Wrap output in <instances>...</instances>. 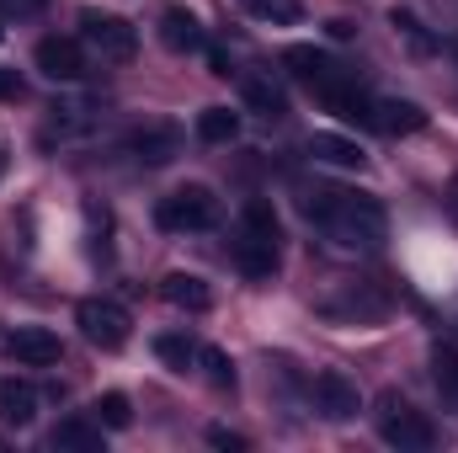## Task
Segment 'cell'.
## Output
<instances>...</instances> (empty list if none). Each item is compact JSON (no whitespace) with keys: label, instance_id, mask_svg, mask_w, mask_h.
<instances>
[{"label":"cell","instance_id":"9","mask_svg":"<svg viewBox=\"0 0 458 453\" xmlns=\"http://www.w3.org/2000/svg\"><path fill=\"white\" fill-rule=\"evenodd\" d=\"M315 406H320V416H331V422H352V416L362 411L357 384H352L346 373H320V379H315Z\"/></svg>","mask_w":458,"mask_h":453},{"label":"cell","instance_id":"5","mask_svg":"<svg viewBox=\"0 0 458 453\" xmlns=\"http://www.w3.org/2000/svg\"><path fill=\"white\" fill-rule=\"evenodd\" d=\"M75 326H81V337L91 341V346H102V352H123V346H128V337H133L128 310H123V304H113V299H81Z\"/></svg>","mask_w":458,"mask_h":453},{"label":"cell","instance_id":"4","mask_svg":"<svg viewBox=\"0 0 458 453\" xmlns=\"http://www.w3.org/2000/svg\"><path fill=\"white\" fill-rule=\"evenodd\" d=\"M81 38H86L102 59H113V64H128V59L139 54V27L123 21V16H113V11H97V5L81 11Z\"/></svg>","mask_w":458,"mask_h":453},{"label":"cell","instance_id":"28","mask_svg":"<svg viewBox=\"0 0 458 453\" xmlns=\"http://www.w3.org/2000/svg\"><path fill=\"white\" fill-rule=\"evenodd\" d=\"M21 97H27L21 75H16V70H0V102H21Z\"/></svg>","mask_w":458,"mask_h":453},{"label":"cell","instance_id":"13","mask_svg":"<svg viewBox=\"0 0 458 453\" xmlns=\"http://www.w3.org/2000/svg\"><path fill=\"white\" fill-rule=\"evenodd\" d=\"M160 294H165V304H176V310H187V315L214 310V288H208L198 272H171V278L160 283Z\"/></svg>","mask_w":458,"mask_h":453},{"label":"cell","instance_id":"27","mask_svg":"<svg viewBox=\"0 0 458 453\" xmlns=\"http://www.w3.org/2000/svg\"><path fill=\"white\" fill-rule=\"evenodd\" d=\"M432 373H437V389H443V400L458 411V352H437V368H432Z\"/></svg>","mask_w":458,"mask_h":453},{"label":"cell","instance_id":"16","mask_svg":"<svg viewBox=\"0 0 458 453\" xmlns=\"http://www.w3.org/2000/svg\"><path fill=\"white\" fill-rule=\"evenodd\" d=\"M240 97H245V107H250V113L267 117V123L288 113V97H283V86H277V81H267V75H245V81H240Z\"/></svg>","mask_w":458,"mask_h":453},{"label":"cell","instance_id":"14","mask_svg":"<svg viewBox=\"0 0 458 453\" xmlns=\"http://www.w3.org/2000/svg\"><path fill=\"white\" fill-rule=\"evenodd\" d=\"M0 422L5 427H32L38 422V389L27 379H5L0 384Z\"/></svg>","mask_w":458,"mask_h":453},{"label":"cell","instance_id":"23","mask_svg":"<svg viewBox=\"0 0 458 453\" xmlns=\"http://www.w3.org/2000/svg\"><path fill=\"white\" fill-rule=\"evenodd\" d=\"M389 21H394V32H400V38H405V43H411L416 54H432V48H437V38H432V32L421 27V16H416V11L394 5V11H389Z\"/></svg>","mask_w":458,"mask_h":453},{"label":"cell","instance_id":"6","mask_svg":"<svg viewBox=\"0 0 458 453\" xmlns=\"http://www.w3.org/2000/svg\"><path fill=\"white\" fill-rule=\"evenodd\" d=\"M32 64L48 75V81H81L86 75V48L75 38H43L32 48Z\"/></svg>","mask_w":458,"mask_h":453},{"label":"cell","instance_id":"32","mask_svg":"<svg viewBox=\"0 0 458 453\" xmlns=\"http://www.w3.org/2000/svg\"><path fill=\"white\" fill-rule=\"evenodd\" d=\"M0 38H5V27H0Z\"/></svg>","mask_w":458,"mask_h":453},{"label":"cell","instance_id":"11","mask_svg":"<svg viewBox=\"0 0 458 453\" xmlns=\"http://www.w3.org/2000/svg\"><path fill=\"white\" fill-rule=\"evenodd\" d=\"M315 97H320L331 113L342 117V123H357V128H378V123H373V102H368V97H362V91H357L346 75H342V81H331L326 91H315Z\"/></svg>","mask_w":458,"mask_h":453},{"label":"cell","instance_id":"20","mask_svg":"<svg viewBox=\"0 0 458 453\" xmlns=\"http://www.w3.org/2000/svg\"><path fill=\"white\" fill-rule=\"evenodd\" d=\"M240 229H245V235H256V240H267V245H277V240H283L277 209H272V203H261V198H250V203L240 209Z\"/></svg>","mask_w":458,"mask_h":453},{"label":"cell","instance_id":"1","mask_svg":"<svg viewBox=\"0 0 458 453\" xmlns=\"http://www.w3.org/2000/svg\"><path fill=\"white\" fill-rule=\"evenodd\" d=\"M304 214L315 219L320 229H331L342 245L352 251H373L378 240H384V203L378 198H368V192H336V187H315L310 198H304Z\"/></svg>","mask_w":458,"mask_h":453},{"label":"cell","instance_id":"17","mask_svg":"<svg viewBox=\"0 0 458 453\" xmlns=\"http://www.w3.org/2000/svg\"><path fill=\"white\" fill-rule=\"evenodd\" d=\"M373 123H378L384 133H421V128H427V113H421L416 102L389 97V102H373Z\"/></svg>","mask_w":458,"mask_h":453},{"label":"cell","instance_id":"19","mask_svg":"<svg viewBox=\"0 0 458 453\" xmlns=\"http://www.w3.org/2000/svg\"><path fill=\"white\" fill-rule=\"evenodd\" d=\"M54 449L97 453V449H102V422H86V416H64V422L54 427Z\"/></svg>","mask_w":458,"mask_h":453},{"label":"cell","instance_id":"33","mask_svg":"<svg viewBox=\"0 0 458 453\" xmlns=\"http://www.w3.org/2000/svg\"><path fill=\"white\" fill-rule=\"evenodd\" d=\"M454 198H458V187H454Z\"/></svg>","mask_w":458,"mask_h":453},{"label":"cell","instance_id":"30","mask_svg":"<svg viewBox=\"0 0 458 453\" xmlns=\"http://www.w3.org/2000/svg\"><path fill=\"white\" fill-rule=\"evenodd\" d=\"M326 27H331V38H336V43H346V38H352V32H357V27H352V21H346V16H331V21H326Z\"/></svg>","mask_w":458,"mask_h":453},{"label":"cell","instance_id":"7","mask_svg":"<svg viewBox=\"0 0 458 453\" xmlns=\"http://www.w3.org/2000/svg\"><path fill=\"white\" fill-rule=\"evenodd\" d=\"M128 155L139 166H165L182 155V128L176 123H149V128H133L128 133Z\"/></svg>","mask_w":458,"mask_h":453},{"label":"cell","instance_id":"2","mask_svg":"<svg viewBox=\"0 0 458 453\" xmlns=\"http://www.w3.org/2000/svg\"><path fill=\"white\" fill-rule=\"evenodd\" d=\"M378 438L389 443V449H411V453H427L437 443V427L411 406V400H400V395H384L378 400Z\"/></svg>","mask_w":458,"mask_h":453},{"label":"cell","instance_id":"15","mask_svg":"<svg viewBox=\"0 0 458 453\" xmlns=\"http://www.w3.org/2000/svg\"><path fill=\"white\" fill-rule=\"evenodd\" d=\"M234 267H240L250 283H261V278L277 272V245H267V240H256V235L240 229V240H234Z\"/></svg>","mask_w":458,"mask_h":453},{"label":"cell","instance_id":"26","mask_svg":"<svg viewBox=\"0 0 458 453\" xmlns=\"http://www.w3.org/2000/svg\"><path fill=\"white\" fill-rule=\"evenodd\" d=\"M245 11H250V16H261V21H283V27H293V21L304 16V5H299V0H245Z\"/></svg>","mask_w":458,"mask_h":453},{"label":"cell","instance_id":"25","mask_svg":"<svg viewBox=\"0 0 458 453\" xmlns=\"http://www.w3.org/2000/svg\"><path fill=\"white\" fill-rule=\"evenodd\" d=\"M198 363H203V373H208L214 389H234V363H229V352H219V346H198Z\"/></svg>","mask_w":458,"mask_h":453},{"label":"cell","instance_id":"31","mask_svg":"<svg viewBox=\"0 0 458 453\" xmlns=\"http://www.w3.org/2000/svg\"><path fill=\"white\" fill-rule=\"evenodd\" d=\"M214 75H219V81H229V75H234V64H229L225 54H214Z\"/></svg>","mask_w":458,"mask_h":453},{"label":"cell","instance_id":"18","mask_svg":"<svg viewBox=\"0 0 458 453\" xmlns=\"http://www.w3.org/2000/svg\"><path fill=\"white\" fill-rule=\"evenodd\" d=\"M310 155L326 160V166H342V171H362V166H368V155H362L352 139H342V133H315V139H310Z\"/></svg>","mask_w":458,"mask_h":453},{"label":"cell","instance_id":"22","mask_svg":"<svg viewBox=\"0 0 458 453\" xmlns=\"http://www.w3.org/2000/svg\"><path fill=\"white\" fill-rule=\"evenodd\" d=\"M155 357H160L171 373H187V368L198 363V346L187 337H176V331H165V337H155Z\"/></svg>","mask_w":458,"mask_h":453},{"label":"cell","instance_id":"8","mask_svg":"<svg viewBox=\"0 0 458 453\" xmlns=\"http://www.w3.org/2000/svg\"><path fill=\"white\" fill-rule=\"evenodd\" d=\"M11 357L21 368H54L64 357V346H59V337L48 326H21V331H11Z\"/></svg>","mask_w":458,"mask_h":453},{"label":"cell","instance_id":"10","mask_svg":"<svg viewBox=\"0 0 458 453\" xmlns=\"http://www.w3.org/2000/svg\"><path fill=\"white\" fill-rule=\"evenodd\" d=\"M160 43L171 54H198L203 48V21L187 11V5H165L160 11Z\"/></svg>","mask_w":458,"mask_h":453},{"label":"cell","instance_id":"24","mask_svg":"<svg viewBox=\"0 0 458 453\" xmlns=\"http://www.w3.org/2000/svg\"><path fill=\"white\" fill-rule=\"evenodd\" d=\"M91 416L107 427V432H123L128 422H133V406H128V395H117V389H107L97 406H91Z\"/></svg>","mask_w":458,"mask_h":453},{"label":"cell","instance_id":"3","mask_svg":"<svg viewBox=\"0 0 458 453\" xmlns=\"http://www.w3.org/2000/svg\"><path fill=\"white\" fill-rule=\"evenodd\" d=\"M155 225L171 229V235H187V229H214L219 225V198L208 192V187H176L171 198H160V209H155Z\"/></svg>","mask_w":458,"mask_h":453},{"label":"cell","instance_id":"29","mask_svg":"<svg viewBox=\"0 0 458 453\" xmlns=\"http://www.w3.org/2000/svg\"><path fill=\"white\" fill-rule=\"evenodd\" d=\"M208 443H214V449H245V438H240V432H229V427H214V432H208Z\"/></svg>","mask_w":458,"mask_h":453},{"label":"cell","instance_id":"12","mask_svg":"<svg viewBox=\"0 0 458 453\" xmlns=\"http://www.w3.org/2000/svg\"><path fill=\"white\" fill-rule=\"evenodd\" d=\"M283 64H288V70H293V75H299L310 91H326L331 81H342V70H336V64H331L320 48H310V43H293V48L283 54Z\"/></svg>","mask_w":458,"mask_h":453},{"label":"cell","instance_id":"21","mask_svg":"<svg viewBox=\"0 0 458 453\" xmlns=\"http://www.w3.org/2000/svg\"><path fill=\"white\" fill-rule=\"evenodd\" d=\"M240 133V113H229V107H203L198 113V139L203 144H229Z\"/></svg>","mask_w":458,"mask_h":453}]
</instances>
